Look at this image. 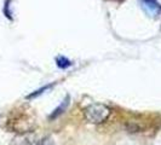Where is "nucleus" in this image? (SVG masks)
Segmentation results:
<instances>
[{"label": "nucleus", "instance_id": "obj_1", "mask_svg": "<svg viewBox=\"0 0 161 145\" xmlns=\"http://www.w3.org/2000/svg\"><path fill=\"white\" fill-rule=\"evenodd\" d=\"M84 114L86 120L91 123H102L109 117L110 110L104 104H90L85 108Z\"/></svg>", "mask_w": 161, "mask_h": 145}, {"label": "nucleus", "instance_id": "obj_2", "mask_svg": "<svg viewBox=\"0 0 161 145\" xmlns=\"http://www.w3.org/2000/svg\"><path fill=\"white\" fill-rule=\"evenodd\" d=\"M38 137L35 134H32V133H24V134H19L15 137L10 145H36L38 144Z\"/></svg>", "mask_w": 161, "mask_h": 145}, {"label": "nucleus", "instance_id": "obj_3", "mask_svg": "<svg viewBox=\"0 0 161 145\" xmlns=\"http://www.w3.org/2000/svg\"><path fill=\"white\" fill-rule=\"evenodd\" d=\"M141 3L149 16L158 17L161 13V5L156 0H141Z\"/></svg>", "mask_w": 161, "mask_h": 145}, {"label": "nucleus", "instance_id": "obj_4", "mask_svg": "<svg viewBox=\"0 0 161 145\" xmlns=\"http://www.w3.org/2000/svg\"><path fill=\"white\" fill-rule=\"evenodd\" d=\"M69 105V96H67V98H65V100H63V103L59 105L58 108H57L56 110L53 111V113L50 115V119L51 120H53V119H56V117H58L61 114L64 113V110L67 109V106Z\"/></svg>", "mask_w": 161, "mask_h": 145}, {"label": "nucleus", "instance_id": "obj_5", "mask_svg": "<svg viewBox=\"0 0 161 145\" xmlns=\"http://www.w3.org/2000/svg\"><path fill=\"white\" fill-rule=\"evenodd\" d=\"M56 63H57V65L61 68V69H67V68H69V67L72 65V62H70L68 58H65L64 56L57 57Z\"/></svg>", "mask_w": 161, "mask_h": 145}, {"label": "nucleus", "instance_id": "obj_6", "mask_svg": "<svg viewBox=\"0 0 161 145\" xmlns=\"http://www.w3.org/2000/svg\"><path fill=\"white\" fill-rule=\"evenodd\" d=\"M36 145H55V143L51 138H45V139H41L40 142H38Z\"/></svg>", "mask_w": 161, "mask_h": 145}, {"label": "nucleus", "instance_id": "obj_7", "mask_svg": "<svg viewBox=\"0 0 161 145\" xmlns=\"http://www.w3.org/2000/svg\"><path fill=\"white\" fill-rule=\"evenodd\" d=\"M50 87H51V86L48 85V86H46V87H42V89H38L36 92H34V93H32V94H29V96H28V98H33V97L39 96V94H41V93H42V91H46V89H50Z\"/></svg>", "mask_w": 161, "mask_h": 145}]
</instances>
